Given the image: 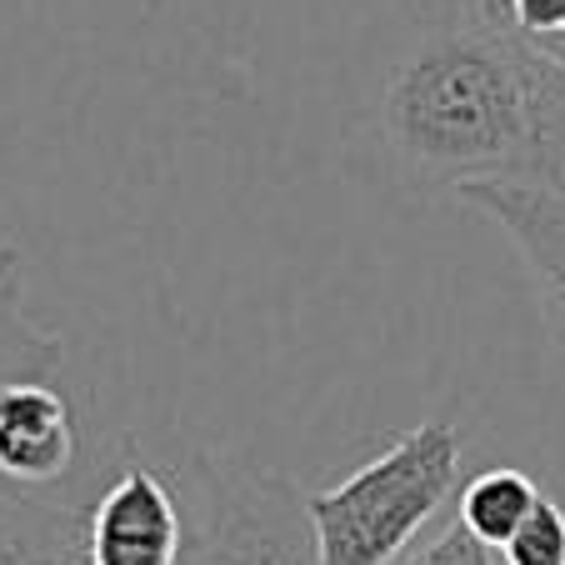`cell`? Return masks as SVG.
Returning <instances> with one entry per match:
<instances>
[{
    "instance_id": "8992f818",
    "label": "cell",
    "mask_w": 565,
    "mask_h": 565,
    "mask_svg": "<svg viewBox=\"0 0 565 565\" xmlns=\"http://www.w3.org/2000/svg\"><path fill=\"white\" fill-rule=\"evenodd\" d=\"M0 565H90L86 505L0 480Z\"/></svg>"
},
{
    "instance_id": "30bf717a",
    "label": "cell",
    "mask_w": 565,
    "mask_h": 565,
    "mask_svg": "<svg viewBox=\"0 0 565 565\" xmlns=\"http://www.w3.org/2000/svg\"><path fill=\"white\" fill-rule=\"evenodd\" d=\"M395 565H501V555L491 545H480L466 525H446L440 535H430L426 545H411Z\"/></svg>"
},
{
    "instance_id": "277c9868",
    "label": "cell",
    "mask_w": 565,
    "mask_h": 565,
    "mask_svg": "<svg viewBox=\"0 0 565 565\" xmlns=\"http://www.w3.org/2000/svg\"><path fill=\"white\" fill-rule=\"evenodd\" d=\"M90 565H181L185 495L171 470L126 460L86 505Z\"/></svg>"
},
{
    "instance_id": "7a4b0ae2",
    "label": "cell",
    "mask_w": 565,
    "mask_h": 565,
    "mask_svg": "<svg viewBox=\"0 0 565 565\" xmlns=\"http://www.w3.org/2000/svg\"><path fill=\"white\" fill-rule=\"evenodd\" d=\"M460 491V436L450 420H420L375 460L306 495L320 565H395Z\"/></svg>"
},
{
    "instance_id": "8fae6325",
    "label": "cell",
    "mask_w": 565,
    "mask_h": 565,
    "mask_svg": "<svg viewBox=\"0 0 565 565\" xmlns=\"http://www.w3.org/2000/svg\"><path fill=\"white\" fill-rule=\"evenodd\" d=\"M511 21L521 25L531 41H555L565 35V0H505Z\"/></svg>"
},
{
    "instance_id": "9c48e42d",
    "label": "cell",
    "mask_w": 565,
    "mask_h": 565,
    "mask_svg": "<svg viewBox=\"0 0 565 565\" xmlns=\"http://www.w3.org/2000/svg\"><path fill=\"white\" fill-rule=\"evenodd\" d=\"M495 555L501 565H565V505L541 495V505Z\"/></svg>"
},
{
    "instance_id": "5b68a950",
    "label": "cell",
    "mask_w": 565,
    "mask_h": 565,
    "mask_svg": "<svg viewBox=\"0 0 565 565\" xmlns=\"http://www.w3.org/2000/svg\"><path fill=\"white\" fill-rule=\"evenodd\" d=\"M81 470V416L61 375L0 381V480L21 491H51Z\"/></svg>"
},
{
    "instance_id": "3957f363",
    "label": "cell",
    "mask_w": 565,
    "mask_h": 565,
    "mask_svg": "<svg viewBox=\"0 0 565 565\" xmlns=\"http://www.w3.org/2000/svg\"><path fill=\"white\" fill-rule=\"evenodd\" d=\"M185 495L181 565H320L296 480L241 450H191L171 470Z\"/></svg>"
},
{
    "instance_id": "ba28073f",
    "label": "cell",
    "mask_w": 565,
    "mask_h": 565,
    "mask_svg": "<svg viewBox=\"0 0 565 565\" xmlns=\"http://www.w3.org/2000/svg\"><path fill=\"white\" fill-rule=\"evenodd\" d=\"M541 495H545L541 486L515 466L476 470V476L456 491V521L466 525L480 545L501 551V545L525 525V515L541 505Z\"/></svg>"
},
{
    "instance_id": "52a82bcc",
    "label": "cell",
    "mask_w": 565,
    "mask_h": 565,
    "mask_svg": "<svg viewBox=\"0 0 565 565\" xmlns=\"http://www.w3.org/2000/svg\"><path fill=\"white\" fill-rule=\"evenodd\" d=\"M65 341L41 331L25 310V260L11 241H0V381L11 375H61Z\"/></svg>"
},
{
    "instance_id": "6da1fadb",
    "label": "cell",
    "mask_w": 565,
    "mask_h": 565,
    "mask_svg": "<svg viewBox=\"0 0 565 565\" xmlns=\"http://www.w3.org/2000/svg\"><path fill=\"white\" fill-rule=\"evenodd\" d=\"M371 146L420 201L480 181L565 195V61L505 0H411L375 81Z\"/></svg>"
}]
</instances>
